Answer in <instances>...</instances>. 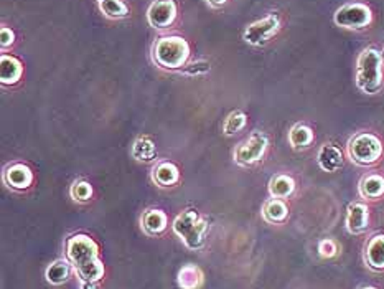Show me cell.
Instances as JSON below:
<instances>
[{"label":"cell","instance_id":"1","mask_svg":"<svg viewBox=\"0 0 384 289\" xmlns=\"http://www.w3.org/2000/svg\"><path fill=\"white\" fill-rule=\"evenodd\" d=\"M67 256L81 283H100L104 276V264L100 258V246L91 236L76 233L67 241Z\"/></svg>","mask_w":384,"mask_h":289},{"label":"cell","instance_id":"2","mask_svg":"<svg viewBox=\"0 0 384 289\" xmlns=\"http://www.w3.org/2000/svg\"><path fill=\"white\" fill-rule=\"evenodd\" d=\"M358 90L364 95H378L384 88V55L376 46H366L357 60L355 74Z\"/></svg>","mask_w":384,"mask_h":289},{"label":"cell","instance_id":"3","mask_svg":"<svg viewBox=\"0 0 384 289\" xmlns=\"http://www.w3.org/2000/svg\"><path fill=\"white\" fill-rule=\"evenodd\" d=\"M190 58V45L184 36L165 35L153 41L152 60L157 67L163 69H181L186 67Z\"/></svg>","mask_w":384,"mask_h":289},{"label":"cell","instance_id":"4","mask_svg":"<svg viewBox=\"0 0 384 289\" xmlns=\"http://www.w3.org/2000/svg\"><path fill=\"white\" fill-rule=\"evenodd\" d=\"M210 225L196 210H185L173 222V233L190 250H201L206 243Z\"/></svg>","mask_w":384,"mask_h":289},{"label":"cell","instance_id":"5","mask_svg":"<svg viewBox=\"0 0 384 289\" xmlns=\"http://www.w3.org/2000/svg\"><path fill=\"white\" fill-rule=\"evenodd\" d=\"M383 142L373 133H358L348 141L346 152L351 162L357 166L368 167L374 166L383 157Z\"/></svg>","mask_w":384,"mask_h":289},{"label":"cell","instance_id":"6","mask_svg":"<svg viewBox=\"0 0 384 289\" xmlns=\"http://www.w3.org/2000/svg\"><path fill=\"white\" fill-rule=\"evenodd\" d=\"M334 22L340 29L364 30L373 23V11L366 4L350 2L335 12Z\"/></svg>","mask_w":384,"mask_h":289},{"label":"cell","instance_id":"7","mask_svg":"<svg viewBox=\"0 0 384 289\" xmlns=\"http://www.w3.org/2000/svg\"><path fill=\"white\" fill-rule=\"evenodd\" d=\"M269 147L268 134L262 130H254L246 141H242L240 146L234 149V162L241 167H251L262 161Z\"/></svg>","mask_w":384,"mask_h":289},{"label":"cell","instance_id":"8","mask_svg":"<svg viewBox=\"0 0 384 289\" xmlns=\"http://www.w3.org/2000/svg\"><path fill=\"white\" fill-rule=\"evenodd\" d=\"M280 29H282V20H280L279 13L273 12L259 18V20L249 23L246 27L245 34H242V39L251 46H264L279 34Z\"/></svg>","mask_w":384,"mask_h":289},{"label":"cell","instance_id":"9","mask_svg":"<svg viewBox=\"0 0 384 289\" xmlns=\"http://www.w3.org/2000/svg\"><path fill=\"white\" fill-rule=\"evenodd\" d=\"M177 4L175 0H153L147 8V22L152 29L165 30L175 22Z\"/></svg>","mask_w":384,"mask_h":289},{"label":"cell","instance_id":"10","mask_svg":"<svg viewBox=\"0 0 384 289\" xmlns=\"http://www.w3.org/2000/svg\"><path fill=\"white\" fill-rule=\"evenodd\" d=\"M4 182H6L8 189L22 192V190H27L34 184V172L27 164L15 162V164H11L4 170Z\"/></svg>","mask_w":384,"mask_h":289},{"label":"cell","instance_id":"11","mask_svg":"<svg viewBox=\"0 0 384 289\" xmlns=\"http://www.w3.org/2000/svg\"><path fill=\"white\" fill-rule=\"evenodd\" d=\"M180 180V169L170 161H162L152 169V182L160 189L173 187Z\"/></svg>","mask_w":384,"mask_h":289},{"label":"cell","instance_id":"12","mask_svg":"<svg viewBox=\"0 0 384 289\" xmlns=\"http://www.w3.org/2000/svg\"><path fill=\"white\" fill-rule=\"evenodd\" d=\"M167 225H168L167 213L160 208L145 210L142 217H140V227H142L145 235L149 236L160 235V233L165 231Z\"/></svg>","mask_w":384,"mask_h":289},{"label":"cell","instance_id":"13","mask_svg":"<svg viewBox=\"0 0 384 289\" xmlns=\"http://www.w3.org/2000/svg\"><path fill=\"white\" fill-rule=\"evenodd\" d=\"M369 223V210L364 203L353 202L348 205V215H346V228L353 235L366 231Z\"/></svg>","mask_w":384,"mask_h":289},{"label":"cell","instance_id":"14","mask_svg":"<svg viewBox=\"0 0 384 289\" xmlns=\"http://www.w3.org/2000/svg\"><path fill=\"white\" fill-rule=\"evenodd\" d=\"M317 162L322 170L338 172L343 167V152L334 144H325L317 154Z\"/></svg>","mask_w":384,"mask_h":289},{"label":"cell","instance_id":"15","mask_svg":"<svg viewBox=\"0 0 384 289\" xmlns=\"http://www.w3.org/2000/svg\"><path fill=\"white\" fill-rule=\"evenodd\" d=\"M0 83L4 86H12L22 80L23 65L18 58L11 57V55H2L0 58Z\"/></svg>","mask_w":384,"mask_h":289},{"label":"cell","instance_id":"16","mask_svg":"<svg viewBox=\"0 0 384 289\" xmlns=\"http://www.w3.org/2000/svg\"><path fill=\"white\" fill-rule=\"evenodd\" d=\"M364 261L374 271L384 269V235H376L368 241L364 248Z\"/></svg>","mask_w":384,"mask_h":289},{"label":"cell","instance_id":"17","mask_svg":"<svg viewBox=\"0 0 384 289\" xmlns=\"http://www.w3.org/2000/svg\"><path fill=\"white\" fill-rule=\"evenodd\" d=\"M315 141V134H313V129L306 123H297L294 124L289 130V144L290 147L295 149V151H303V149H308Z\"/></svg>","mask_w":384,"mask_h":289},{"label":"cell","instance_id":"18","mask_svg":"<svg viewBox=\"0 0 384 289\" xmlns=\"http://www.w3.org/2000/svg\"><path fill=\"white\" fill-rule=\"evenodd\" d=\"M358 192L366 200H378L384 195V177L379 174H366L362 177Z\"/></svg>","mask_w":384,"mask_h":289},{"label":"cell","instance_id":"19","mask_svg":"<svg viewBox=\"0 0 384 289\" xmlns=\"http://www.w3.org/2000/svg\"><path fill=\"white\" fill-rule=\"evenodd\" d=\"M289 207L282 199H269L262 205V218L273 225H280L287 220Z\"/></svg>","mask_w":384,"mask_h":289},{"label":"cell","instance_id":"20","mask_svg":"<svg viewBox=\"0 0 384 289\" xmlns=\"http://www.w3.org/2000/svg\"><path fill=\"white\" fill-rule=\"evenodd\" d=\"M130 156L137 162H153L157 159V146L149 136H140L130 147Z\"/></svg>","mask_w":384,"mask_h":289},{"label":"cell","instance_id":"21","mask_svg":"<svg viewBox=\"0 0 384 289\" xmlns=\"http://www.w3.org/2000/svg\"><path fill=\"white\" fill-rule=\"evenodd\" d=\"M71 269H73V267L68 260H64V258L55 260L53 263L46 268L45 278H46V281H48L50 284H53V286H62V284L67 283L69 276H71Z\"/></svg>","mask_w":384,"mask_h":289},{"label":"cell","instance_id":"22","mask_svg":"<svg viewBox=\"0 0 384 289\" xmlns=\"http://www.w3.org/2000/svg\"><path fill=\"white\" fill-rule=\"evenodd\" d=\"M295 190V180L287 174H277L269 180V194L273 199H289Z\"/></svg>","mask_w":384,"mask_h":289},{"label":"cell","instance_id":"23","mask_svg":"<svg viewBox=\"0 0 384 289\" xmlns=\"http://www.w3.org/2000/svg\"><path fill=\"white\" fill-rule=\"evenodd\" d=\"M203 283V273L195 264H185L177 274V284L181 289H198Z\"/></svg>","mask_w":384,"mask_h":289},{"label":"cell","instance_id":"24","mask_svg":"<svg viewBox=\"0 0 384 289\" xmlns=\"http://www.w3.org/2000/svg\"><path fill=\"white\" fill-rule=\"evenodd\" d=\"M100 11L102 15L111 18V20H121L129 15V7L123 0H102L100 4Z\"/></svg>","mask_w":384,"mask_h":289},{"label":"cell","instance_id":"25","mask_svg":"<svg viewBox=\"0 0 384 289\" xmlns=\"http://www.w3.org/2000/svg\"><path fill=\"white\" fill-rule=\"evenodd\" d=\"M246 123H247V116L245 111L241 109L233 111V113H229L226 116V119H224L223 133L226 134V136H234V134H238L240 130L246 128Z\"/></svg>","mask_w":384,"mask_h":289},{"label":"cell","instance_id":"26","mask_svg":"<svg viewBox=\"0 0 384 289\" xmlns=\"http://www.w3.org/2000/svg\"><path fill=\"white\" fill-rule=\"evenodd\" d=\"M69 194H71V199L74 200V202H79V203L90 202L92 197V185L84 179L74 180L71 189H69Z\"/></svg>","mask_w":384,"mask_h":289},{"label":"cell","instance_id":"27","mask_svg":"<svg viewBox=\"0 0 384 289\" xmlns=\"http://www.w3.org/2000/svg\"><path fill=\"white\" fill-rule=\"evenodd\" d=\"M181 73L186 74V76H200V74H205L210 72V63L208 62H195V63H190L186 65L185 68L180 69Z\"/></svg>","mask_w":384,"mask_h":289},{"label":"cell","instance_id":"28","mask_svg":"<svg viewBox=\"0 0 384 289\" xmlns=\"http://www.w3.org/2000/svg\"><path fill=\"white\" fill-rule=\"evenodd\" d=\"M336 251H338V248H336V243L334 240L327 238L318 243V253H320L323 258H331V256L336 255Z\"/></svg>","mask_w":384,"mask_h":289},{"label":"cell","instance_id":"29","mask_svg":"<svg viewBox=\"0 0 384 289\" xmlns=\"http://www.w3.org/2000/svg\"><path fill=\"white\" fill-rule=\"evenodd\" d=\"M13 41H15V34L8 27H2L0 29V45H2V48L6 50L8 46H12Z\"/></svg>","mask_w":384,"mask_h":289},{"label":"cell","instance_id":"30","mask_svg":"<svg viewBox=\"0 0 384 289\" xmlns=\"http://www.w3.org/2000/svg\"><path fill=\"white\" fill-rule=\"evenodd\" d=\"M206 2H208V6H210V7L219 8V7H223L224 4L228 2V0H206Z\"/></svg>","mask_w":384,"mask_h":289},{"label":"cell","instance_id":"31","mask_svg":"<svg viewBox=\"0 0 384 289\" xmlns=\"http://www.w3.org/2000/svg\"><path fill=\"white\" fill-rule=\"evenodd\" d=\"M81 289H100V283H81Z\"/></svg>","mask_w":384,"mask_h":289},{"label":"cell","instance_id":"32","mask_svg":"<svg viewBox=\"0 0 384 289\" xmlns=\"http://www.w3.org/2000/svg\"><path fill=\"white\" fill-rule=\"evenodd\" d=\"M359 289H376V288H371V286H363V288H359Z\"/></svg>","mask_w":384,"mask_h":289},{"label":"cell","instance_id":"33","mask_svg":"<svg viewBox=\"0 0 384 289\" xmlns=\"http://www.w3.org/2000/svg\"><path fill=\"white\" fill-rule=\"evenodd\" d=\"M102 2V0H97V4H101Z\"/></svg>","mask_w":384,"mask_h":289}]
</instances>
